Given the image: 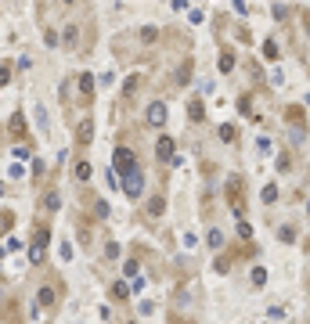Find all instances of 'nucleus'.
Wrapping results in <instances>:
<instances>
[{
	"label": "nucleus",
	"instance_id": "nucleus-1",
	"mask_svg": "<svg viewBox=\"0 0 310 324\" xmlns=\"http://www.w3.org/2000/svg\"><path fill=\"white\" fill-rule=\"evenodd\" d=\"M47 245H51V223H47V220H36V227H33V241H29V260H33L36 267L47 260Z\"/></svg>",
	"mask_w": 310,
	"mask_h": 324
},
{
	"label": "nucleus",
	"instance_id": "nucleus-2",
	"mask_svg": "<svg viewBox=\"0 0 310 324\" xmlns=\"http://www.w3.org/2000/svg\"><path fill=\"white\" fill-rule=\"evenodd\" d=\"M224 195H227V206H231V213H235L238 220H245V177L231 173V177H227V187H224Z\"/></svg>",
	"mask_w": 310,
	"mask_h": 324
},
{
	"label": "nucleus",
	"instance_id": "nucleus-3",
	"mask_svg": "<svg viewBox=\"0 0 310 324\" xmlns=\"http://www.w3.org/2000/svg\"><path fill=\"white\" fill-rule=\"evenodd\" d=\"M58 299H61V281H58V274H51L40 288H36V313H51L54 306H58Z\"/></svg>",
	"mask_w": 310,
	"mask_h": 324
},
{
	"label": "nucleus",
	"instance_id": "nucleus-4",
	"mask_svg": "<svg viewBox=\"0 0 310 324\" xmlns=\"http://www.w3.org/2000/svg\"><path fill=\"white\" fill-rule=\"evenodd\" d=\"M134 170H141V162H137V155L130 151V148H115V155H112V173H119V177H127V173H134Z\"/></svg>",
	"mask_w": 310,
	"mask_h": 324
},
{
	"label": "nucleus",
	"instance_id": "nucleus-5",
	"mask_svg": "<svg viewBox=\"0 0 310 324\" xmlns=\"http://www.w3.org/2000/svg\"><path fill=\"white\" fill-rule=\"evenodd\" d=\"M119 184H123V195H127V198H141V195H144V173H141V170L119 177Z\"/></svg>",
	"mask_w": 310,
	"mask_h": 324
},
{
	"label": "nucleus",
	"instance_id": "nucleus-6",
	"mask_svg": "<svg viewBox=\"0 0 310 324\" xmlns=\"http://www.w3.org/2000/svg\"><path fill=\"white\" fill-rule=\"evenodd\" d=\"M76 83H80V101L90 105V101H94V72H80Z\"/></svg>",
	"mask_w": 310,
	"mask_h": 324
},
{
	"label": "nucleus",
	"instance_id": "nucleus-7",
	"mask_svg": "<svg viewBox=\"0 0 310 324\" xmlns=\"http://www.w3.org/2000/svg\"><path fill=\"white\" fill-rule=\"evenodd\" d=\"M8 130H11V137H18V141H25V137H29V130H25V115H22V112H11Z\"/></svg>",
	"mask_w": 310,
	"mask_h": 324
},
{
	"label": "nucleus",
	"instance_id": "nucleus-8",
	"mask_svg": "<svg viewBox=\"0 0 310 324\" xmlns=\"http://www.w3.org/2000/svg\"><path fill=\"white\" fill-rule=\"evenodd\" d=\"M148 123H151V126H163V123H166V105H163V101L148 105Z\"/></svg>",
	"mask_w": 310,
	"mask_h": 324
},
{
	"label": "nucleus",
	"instance_id": "nucleus-9",
	"mask_svg": "<svg viewBox=\"0 0 310 324\" xmlns=\"http://www.w3.org/2000/svg\"><path fill=\"white\" fill-rule=\"evenodd\" d=\"M285 119L292 123L296 134H303V123H306V119H303V108H299V105H289V108H285Z\"/></svg>",
	"mask_w": 310,
	"mask_h": 324
},
{
	"label": "nucleus",
	"instance_id": "nucleus-10",
	"mask_svg": "<svg viewBox=\"0 0 310 324\" xmlns=\"http://www.w3.org/2000/svg\"><path fill=\"white\" fill-rule=\"evenodd\" d=\"M155 155H159L163 162H173V141H170L166 134H163L159 141H155Z\"/></svg>",
	"mask_w": 310,
	"mask_h": 324
},
{
	"label": "nucleus",
	"instance_id": "nucleus-11",
	"mask_svg": "<svg viewBox=\"0 0 310 324\" xmlns=\"http://www.w3.org/2000/svg\"><path fill=\"white\" fill-rule=\"evenodd\" d=\"M90 141H94V123L83 119V123L76 126V144H90Z\"/></svg>",
	"mask_w": 310,
	"mask_h": 324
},
{
	"label": "nucleus",
	"instance_id": "nucleus-12",
	"mask_svg": "<svg viewBox=\"0 0 310 324\" xmlns=\"http://www.w3.org/2000/svg\"><path fill=\"white\" fill-rule=\"evenodd\" d=\"M130 292H134V288L127 285V281H115V285H112V299H115V303H127Z\"/></svg>",
	"mask_w": 310,
	"mask_h": 324
},
{
	"label": "nucleus",
	"instance_id": "nucleus-13",
	"mask_svg": "<svg viewBox=\"0 0 310 324\" xmlns=\"http://www.w3.org/2000/svg\"><path fill=\"white\" fill-rule=\"evenodd\" d=\"M163 209H166V198H163V195L148 198V216H163Z\"/></svg>",
	"mask_w": 310,
	"mask_h": 324
},
{
	"label": "nucleus",
	"instance_id": "nucleus-14",
	"mask_svg": "<svg viewBox=\"0 0 310 324\" xmlns=\"http://www.w3.org/2000/svg\"><path fill=\"white\" fill-rule=\"evenodd\" d=\"M263 58H267V61H278V58H282V47L274 44V40H263Z\"/></svg>",
	"mask_w": 310,
	"mask_h": 324
},
{
	"label": "nucleus",
	"instance_id": "nucleus-15",
	"mask_svg": "<svg viewBox=\"0 0 310 324\" xmlns=\"http://www.w3.org/2000/svg\"><path fill=\"white\" fill-rule=\"evenodd\" d=\"M90 177H94V166L87 158H80V162H76V180H90Z\"/></svg>",
	"mask_w": 310,
	"mask_h": 324
},
{
	"label": "nucleus",
	"instance_id": "nucleus-16",
	"mask_svg": "<svg viewBox=\"0 0 310 324\" xmlns=\"http://www.w3.org/2000/svg\"><path fill=\"white\" fill-rule=\"evenodd\" d=\"M11 227H15V213L11 209H0V238H4Z\"/></svg>",
	"mask_w": 310,
	"mask_h": 324
},
{
	"label": "nucleus",
	"instance_id": "nucleus-17",
	"mask_svg": "<svg viewBox=\"0 0 310 324\" xmlns=\"http://www.w3.org/2000/svg\"><path fill=\"white\" fill-rule=\"evenodd\" d=\"M188 115H191V123H202V119H206V108H202V101H191V105H188Z\"/></svg>",
	"mask_w": 310,
	"mask_h": 324
},
{
	"label": "nucleus",
	"instance_id": "nucleus-18",
	"mask_svg": "<svg viewBox=\"0 0 310 324\" xmlns=\"http://www.w3.org/2000/svg\"><path fill=\"white\" fill-rule=\"evenodd\" d=\"M238 112L245 115V119H256V108H253V98L245 94V98H238Z\"/></svg>",
	"mask_w": 310,
	"mask_h": 324
},
{
	"label": "nucleus",
	"instance_id": "nucleus-19",
	"mask_svg": "<svg viewBox=\"0 0 310 324\" xmlns=\"http://www.w3.org/2000/svg\"><path fill=\"white\" fill-rule=\"evenodd\" d=\"M58 206H61V195H58V191H47V195H44V209H47V213H54Z\"/></svg>",
	"mask_w": 310,
	"mask_h": 324
},
{
	"label": "nucleus",
	"instance_id": "nucleus-20",
	"mask_svg": "<svg viewBox=\"0 0 310 324\" xmlns=\"http://www.w3.org/2000/svg\"><path fill=\"white\" fill-rule=\"evenodd\" d=\"M231 69H235V51H224V54H220V72L227 76Z\"/></svg>",
	"mask_w": 310,
	"mask_h": 324
},
{
	"label": "nucleus",
	"instance_id": "nucleus-21",
	"mask_svg": "<svg viewBox=\"0 0 310 324\" xmlns=\"http://www.w3.org/2000/svg\"><path fill=\"white\" fill-rule=\"evenodd\" d=\"M61 40H65V47H76V44H80V29H76V25H69Z\"/></svg>",
	"mask_w": 310,
	"mask_h": 324
},
{
	"label": "nucleus",
	"instance_id": "nucleus-22",
	"mask_svg": "<svg viewBox=\"0 0 310 324\" xmlns=\"http://www.w3.org/2000/svg\"><path fill=\"white\" fill-rule=\"evenodd\" d=\"M263 202H267V206H274V202H278V187H274V184L263 187Z\"/></svg>",
	"mask_w": 310,
	"mask_h": 324
},
{
	"label": "nucleus",
	"instance_id": "nucleus-23",
	"mask_svg": "<svg viewBox=\"0 0 310 324\" xmlns=\"http://www.w3.org/2000/svg\"><path fill=\"white\" fill-rule=\"evenodd\" d=\"M141 40H144V44H155V40H159V29L144 25V29H141Z\"/></svg>",
	"mask_w": 310,
	"mask_h": 324
},
{
	"label": "nucleus",
	"instance_id": "nucleus-24",
	"mask_svg": "<svg viewBox=\"0 0 310 324\" xmlns=\"http://www.w3.org/2000/svg\"><path fill=\"white\" fill-rule=\"evenodd\" d=\"M216 134H220V141H227V144L235 141V126H231V123H224V126H220Z\"/></svg>",
	"mask_w": 310,
	"mask_h": 324
},
{
	"label": "nucleus",
	"instance_id": "nucleus-25",
	"mask_svg": "<svg viewBox=\"0 0 310 324\" xmlns=\"http://www.w3.org/2000/svg\"><path fill=\"white\" fill-rule=\"evenodd\" d=\"M253 285H256V288H263V285H267V270H263V267H256V270H253Z\"/></svg>",
	"mask_w": 310,
	"mask_h": 324
},
{
	"label": "nucleus",
	"instance_id": "nucleus-26",
	"mask_svg": "<svg viewBox=\"0 0 310 324\" xmlns=\"http://www.w3.org/2000/svg\"><path fill=\"white\" fill-rule=\"evenodd\" d=\"M278 238L285 241V245H292V241H296V227H282V231H278Z\"/></svg>",
	"mask_w": 310,
	"mask_h": 324
},
{
	"label": "nucleus",
	"instance_id": "nucleus-27",
	"mask_svg": "<svg viewBox=\"0 0 310 324\" xmlns=\"http://www.w3.org/2000/svg\"><path fill=\"white\" fill-rule=\"evenodd\" d=\"M213 267H216V274H227V270H231V256H216Z\"/></svg>",
	"mask_w": 310,
	"mask_h": 324
},
{
	"label": "nucleus",
	"instance_id": "nucleus-28",
	"mask_svg": "<svg viewBox=\"0 0 310 324\" xmlns=\"http://www.w3.org/2000/svg\"><path fill=\"white\" fill-rule=\"evenodd\" d=\"M206 238H209V245H213V249H220V245H224V234H220L216 227H213V231H209Z\"/></svg>",
	"mask_w": 310,
	"mask_h": 324
},
{
	"label": "nucleus",
	"instance_id": "nucleus-29",
	"mask_svg": "<svg viewBox=\"0 0 310 324\" xmlns=\"http://www.w3.org/2000/svg\"><path fill=\"white\" fill-rule=\"evenodd\" d=\"M123 274H127V277H137V256H130V260H127V267H123Z\"/></svg>",
	"mask_w": 310,
	"mask_h": 324
},
{
	"label": "nucleus",
	"instance_id": "nucleus-30",
	"mask_svg": "<svg viewBox=\"0 0 310 324\" xmlns=\"http://www.w3.org/2000/svg\"><path fill=\"white\" fill-rule=\"evenodd\" d=\"M137 87H141V79H137V76H130V79H127V87H123V94H127V98H130V94H134V90H137Z\"/></svg>",
	"mask_w": 310,
	"mask_h": 324
},
{
	"label": "nucleus",
	"instance_id": "nucleus-31",
	"mask_svg": "<svg viewBox=\"0 0 310 324\" xmlns=\"http://www.w3.org/2000/svg\"><path fill=\"white\" fill-rule=\"evenodd\" d=\"M115 256H119V245H115V241H108V245H105V260H115Z\"/></svg>",
	"mask_w": 310,
	"mask_h": 324
},
{
	"label": "nucleus",
	"instance_id": "nucleus-32",
	"mask_svg": "<svg viewBox=\"0 0 310 324\" xmlns=\"http://www.w3.org/2000/svg\"><path fill=\"white\" fill-rule=\"evenodd\" d=\"M11 83V65H0V87Z\"/></svg>",
	"mask_w": 310,
	"mask_h": 324
},
{
	"label": "nucleus",
	"instance_id": "nucleus-33",
	"mask_svg": "<svg viewBox=\"0 0 310 324\" xmlns=\"http://www.w3.org/2000/svg\"><path fill=\"white\" fill-rule=\"evenodd\" d=\"M238 238H253V227L245 220H238Z\"/></svg>",
	"mask_w": 310,
	"mask_h": 324
},
{
	"label": "nucleus",
	"instance_id": "nucleus-34",
	"mask_svg": "<svg viewBox=\"0 0 310 324\" xmlns=\"http://www.w3.org/2000/svg\"><path fill=\"white\" fill-rule=\"evenodd\" d=\"M94 216H101V220L108 216V206H105V202H94Z\"/></svg>",
	"mask_w": 310,
	"mask_h": 324
},
{
	"label": "nucleus",
	"instance_id": "nucleus-35",
	"mask_svg": "<svg viewBox=\"0 0 310 324\" xmlns=\"http://www.w3.org/2000/svg\"><path fill=\"white\" fill-rule=\"evenodd\" d=\"M61 260H72V241H69V238L61 241Z\"/></svg>",
	"mask_w": 310,
	"mask_h": 324
},
{
	"label": "nucleus",
	"instance_id": "nucleus-36",
	"mask_svg": "<svg viewBox=\"0 0 310 324\" xmlns=\"http://www.w3.org/2000/svg\"><path fill=\"white\" fill-rule=\"evenodd\" d=\"M40 173H44V158H33V177L40 180Z\"/></svg>",
	"mask_w": 310,
	"mask_h": 324
},
{
	"label": "nucleus",
	"instance_id": "nucleus-37",
	"mask_svg": "<svg viewBox=\"0 0 310 324\" xmlns=\"http://www.w3.org/2000/svg\"><path fill=\"white\" fill-rule=\"evenodd\" d=\"M274 18H278V22H289V8L278 4V8H274Z\"/></svg>",
	"mask_w": 310,
	"mask_h": 324
},
{
	"label": "nucleus",
	"instance_id": "nucleus-38",
	"mask_svg": "<svg viewBox=\"0 0 310 324\" xmlns=\"http://www.w3.org/2000/svg\"><path fill=\"white\" fill-rule=\"evenodd\" d=\"M299 18H303V29H306V36H310V11H299Z\"/></svg>",
	"mask_w": 310,
	"mask_h": 324
},
{
	"label": "nucleus",
	"instance_id": "nucleus-39",
	"mask_svg": "<svg viewBox=\"0 0 310 324\" xmlns=\"http://www.w3.org/2000/svg\"><path fill=\"white\" fill-rule=\"evenodd\" d=\"M61 4H72V0H61Z\"/></svg>",
	"mask_w": 310,
	"mask_h": 324
},
{
	"label": "nucleus",
	"instance_id": "nucleus-40",
	"mask_svg": "<svg viewBox=\"0 0 310 324\" xmlns=\"http://www.w3.org/2000/svg\"><path fill=\"white\" fill-rule=\"evenodd\" d=\"M306 213H310V202H306Z\"/></svg>",
	"mask_w": 310,
	"mask_h": 324
},
{
	"label": "nucleus",
	"instance_id": "nucleus-41",
	"mask_svg": "<svg viewBox=\"0 0 310 324\" xmlns=\"http://www.w3.org/2000/svg\"><path fill=\"white\" fill-rule=\"evenodd\" d=\"M127 324H137V320H127Z\"/></svg>",
	"mask_w": 310,
	"mask_h": 324
}]
</instances>
